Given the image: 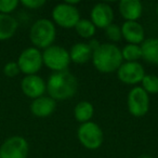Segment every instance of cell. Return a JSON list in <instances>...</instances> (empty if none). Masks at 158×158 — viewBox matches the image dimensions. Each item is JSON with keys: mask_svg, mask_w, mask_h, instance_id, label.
<instances>
[{"mask_svg": "<svg viewBox=\"0 0 158 158\" xmlns=\"http://www.w3.org/2000/svg\"><path fill=\"white\" fill-rule=\"evenodd\" d=\"M78 89L76 76L68 70L52 73L47 81V92L54 101H63L73 98Z\"/></svg>", "mask_w": 158, "mask_h": 158, "instance_id": "1", "label": "cell"}, {"mask_svg": "<svg viewBox=\"0 0 158 158\" xmlns=\"http://www.w3.org/2000/svg\"><path fill=\"white\" fill-rule=\"evenodd\" d=\"M92 64L95 69L103 74H112L118 70L123 63L121 50L115 44H101L92 53Z\"/></svg>", "mask_w": 158, "mask_h": 158, "instance_id": "2", "label": "cell"}, {"mask_svg": "<svg viewBox=\"0 0 158 158\" xmlns=\"http://www.w3.org/2000/svg\"><path fill=\"white\" fill-rule=\"evenodd\" d=\"M56 37L54 23L48 19L37 20L29 29V40L37 49H47L52 46Z\"/></svg>", "mask_w": 158, "mask_h": 158, "instance_id": "3", "label": "cell"}, {"mask_svg": "<svg viewBox=\"0 0 158 158\" xmlns=\"http://www.w3.org/2000/svg\"><path fill=\"white\" fill-rule=\"evenodd\" d=\"M77 138L80 144L87 149L95 151L103 144L104 133L102 128L93 121L81 123L77 130Z\"/></svg>", "mask_w": 158, "mask_h": 158, "instance_id": "4", "label": "cell"}, {"mask_svg": "<svg viewBox=\"0 0 158 158\" xmlns=\"http://www.w3.org/2000/svg\"><path fill=\"white\" fill-rule=\"evenodd\" d=\"M42 62L53 73L67 70L70 64L69 53L65 48L52 44L42 52Z\"/></svg>", "mask_w": 158, "mask_h": 158, "instance_id": "5", "label": "cell"}, {"mask_svg": "<svg viewBox=\"0 0 158 158\" xmlns=\"http://www.w3.org/2000/svg\"><path fill=\"white\" fill-rule=\"evenodd\" d=\"M51 16L54 25L65 29L75 28L76 24L81 19L78 8L68 5L67 2H62L55 6L52 9Z\"/></svg>", "mask_w": 158, "mask_h": 158, "instance_id": "6", "label": "cell"}, {"mask_svg": "<svg viewBox=\"0 0 158 158\" xmlns=\"http://www.w3.org/2000/svg\"><path fill=\"white\" fill-rule=\"evenodd\" d=\"M16 63L20 68V72L23 73L25 76L37 75L44 65L42 52L35 47H28L21 52Z\"/></svg>", "mask_w": 158, "mask_h": 158, "instance_id": "7", "label": "cell"}, {"mask_svg": "<svg viewBox=\"0 0 158 158\" xmlns=\"http://www.w3.org/2000/svg\"><path fill=\"white\" fill-rule=\"evenodd\" d=\"M28 153V142L21 135L6 139L0 146V158H27Z\"/></svg>", "mask_w": 158, "mask_h": 158, "instance_id": "8", "label": "cell"}, {"mask_svg": "<svg viewBox=\"0 0 158 158\" xmlns=\"http://www.w3.org/2000/svg\"><path fill=\"white\" fill-rule=\"evenodd\" d=\"M128 110L134 117H143L149 110V95L141 87H133L128 93Z\"/></svg>", "mask_w": 158, "mask_h": 158, "instance_id": "9", "label": "cell"}, {"mask_svg": "<svg viewBox=\"0 0 158 158\" xmlns=\"http://www.w3.org/2000/svg\"><path fill=\"white\" fill-rule=\"evenodd\" d=\"M117 76L125 85L134 86L141 84L145 76L144 66L140 62H123L117 70Z\"/></svg>", "mask_w": 158, "mask_h": 158, "instance_id": "10", "label": "cell"}, {"mask_svg": "<svg viewBox=\"0 0 158 158\" xmlns=\"http://www.w3.org/2000/svg\"><path fill=\"white\" fill-rule=\"evenodd\" d=\"M21 90L27 98L35 100L44 97L47 92V82L38 75H28L22 79Z\"/></svg>", "mask_w": 158, "mask_h": 158, "instance_id": "11", "label": "cell"}, {"mask_svg": "<svg viewBox=\"0 0 158 158\" xmlns=\"http://www.w3.org/2000/svg\"><path fill=\"white\" fill-rule=\"evenodd\" d=\"M90 21L97 28L105 29L107 26L113 24L114 10L105 2L95 3L90 11Z\"/></svg>", "mask_w": 158, "mask_h": 158, "instance_id": "12", "label": "cell"}, {"mask_svg": "<svg viewBox=\"0 0 158 158\" xmlns=\"http://www.w3.org/2000/svg\"><path fill=\"white\" fill-rule=\"evenodd\" d=\"M120 28L121 36L128 44L140 46L145 40V31L139 22H123Z\"/></svg>", "mask_w": 158, "mask_h": 158, "instance_id": "13", "label": "cell"}, {"mask_svg": "<svg viewBox=\"0 0 158 158\" xmlns=\"http://www.w3.org/2000/svg\"><path fill=\"white\" fill-rule=\"evenodd\" d=\"M118 10L125 22H138L142 16L143 5L139 0H121Z\"/></svg>", "mask_w": 158, "mask_h": 158, "instance_id": "14", "label": "cell"}, {"mask_svg": "<svg viewBox=\"0 0 158 158\" xmlns=\"http://www.w3.org/2000/svg\"><path fill=\"white\" fill-rule=\"evenodd\" d=\"M56 108V101L46 95L40 97L38 99L33 100L31 103V112L34 116L39 117V118H46L54 113Z\"/></svg>", "mask_w": 158, "mask_h": 158, "instance_id": "15", "label": "cell"}, {"mask_svg": "<svg viewBox=\"0 0 158 158\" xmlns=\"http://www.w3.org/2000/svg\"><path fill=\"white\" fill-rule=\"evenodd\" d=\"M70 62L75 64H86L92 59V50L87 42H77L68 51Z\"/></svg>", "mask_w": 158, "mask_h": 158, "instance_id": "16", "label": "cell"}, {"mask_svg": "<svg viewBox=\"0 0 158 158\" xmlns=\"http://www.w3.org/2000/svg\"><path fill=\"white\" fill-rule=\"evenodd\" d=\"M141 46L142 59L153 65H158V38L145 39Z\"/></svg>", "mask_w": 158, "mask_h": 158, "instance_id": "17", "label": "cell"}, {"mask_svg": "<svg viewBox=\"0 0 158 158\" xmlns=\"http://www.w3.org/2000/svg\"><path fill=\"white\" fill-rule=\"evenodd\" d=\"M19 23L15 18L10 14L0 13V40H8L14 36L18 31Z\"/></svg>", "mask_w": 158, "mask_h": 158, "instance_id": "18", "label": "cell"}, {"mask_svg": "<svg viewBox=\"0 0 158 158\" xmlns=\"http://www.w3.org/2000/svg\"><path fill=\"white\" fill-rule=\"evenodd\" d=\"M94 115V107L89 101H80L74 108V117L80 125L91 121Z\"/></svg>", "mask_w": 158, "mask_h": 158, "instance_id": "19", "label": "cell"}, {"mask_svg": "<svg viewBox=\"0 0 158 158\" xmlns=\"http://www.w3.org/2000/svg\"><path fill=\"white\" fill-rule=\"evenodd\" d=\"M75 31L84 39H92L93 36L95 35L97 27L93 25V23L88 19H80L79 22L75 26Z\"/></svg>", "mask_w": 158, "mask_h": 158, "instance_id": "20", "label": "cell"}, {"mask_svg": "<svg viewBox=\"0 0 158 158\" xmlns=\"http://www.w3.org/2000/svg\"><path fill=\"white\" fill-rule=\"evenodd\" d=\"M120 50L121 56L125 62H139V60L142 59L141 46H139V44H128Z\"/></svg>", "mask_w": 158, "mask_h": 158, "instance_id": "21", "label": "cell"}, {"mask_svg": "<svg viewBox=\"0 0 158 158\" xmlns=\"http://www.w3.org/2000/svg\"><path fill=\"white\" fill-rule=\"evenodd\" d=\"M141 88L147 94H157L158 93V76L154 74H145L141 81Z\"/></svg>", "mask_w": 158, "mask_h": 158, "instance_id": "22", "label": "cell"}, {"mask_svg": "<svg viewBox=\"0 0 158 158\" xmlns=\"http://www.w3.org/2000/svg\"><path fill=\"white\" fill-rule=\"evenodd\" d=\"M105 36L108 40L110 41V44H114V42H118L123 39V36H121V28L119 25L117 24H110V26H107L105 29Z\"/></svg>", "mask_w": 158, "mask_h": 158, "instance_id": "23", "label": "cell"}, {"mask_svg": "<svg viewBox=\"0 0 158 158\" xmlns=\"http://www.w3.org/2000/svg\"><path fill=\"white\" fill-rule=\"evenodd\" d=\"M18 0H0V13L1 14H10L19 6Z\"/></svg>", "mask_w": 158, "mask_h": 158, "instance_id": "24", "label": "cell"}, {"mask_svg": "<svg viewBox=\"0 0 158 158\" xmlns=\"http://www.w3.org/2000/svg\"><path fill=\"white\" fill-rule=\"evenodd\" d=\"M20 68L16 62H9L3 66V74L8 78H14L20 74Z\"/></svg>", "mask_w": 158, "mask_h": 158, "instance_id": "25", "label": "cell"}, {"mask_svg": "<svg viewBox=\"0 0 158 158\" xmlns=\"http://www.w3.org/2000/svg\"><path fill=\"white\" fill-rule=\"evenodd\" d=\"M21 5L24 6L27 9L37 10V9H39V8H41L42 6L46 5V1H44V0H22V1H21Z\"/></svg>", "mask_w": 158, "mask_h": 158, "instance_id": "26", "label": "cell"}, {"mask_svg": "<svg viewBox=\"0 0 158 158\" xmlns=\"http://www.w3.org/2000/svg\"><path fill=\"white\" fill-rule=\"evenodd\" d=\"M88 44V46L90 47V49L92 50V52L94 50H97L98 48H99V46L101 44V42L99 41V40H97V39H94V38H92V39H90L89 40V42H87Z\"/></svg>", "mask_w": 158, "mask_h": 158, "instance_id": "27", "label": "cell"}, {"mask_svg": "<svg viewBox=\"0 0 158 158\" xmlns=\"http://www.w3.org/2000/svg\"><path fill=\"white\" fill-rule=\"evenodd\" d=\"M156 13H157V15H158V2H157V5H156Z\"/></svg>", "mask_w": 158, "mask_h": 158, "instance_id": "28", "label": "cell"}]
</instances>
